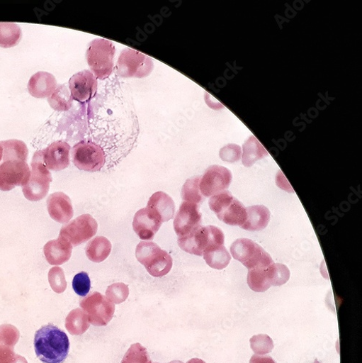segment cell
<instances>
[{"label":"cell","instance_id":"cell-1","mask_svg":"<svg viewBox=\"0 0 362 363\" xmlns=\"http://www.w3.org/2000/svg\"><path fill=\"white\" fill-rule=\"evenodd\" d=\"M34 345L37 357L44 363H62L70 349L66 333L52 324L36 332Z\"/></svg>","mask_w":362,"mask_h":363},{"label":"cell","instance_id":"cell-2","mask_svg":"<svg viewBox=\"0 0 362 363\" xmlns=\"http://www.w3.org/2000/svg\"><path fill=\"white\" fill-rule=\"evenodd\" d=\"M224 245L225 235L222 230L213 225H201L185 236L178 237V245L181 250L200 257L208 248Z\"/></svg>","mask_w":362,"mask_h":363},{"label":"cell","instance_id":"cell-3","mask_svg":"<svg viewBox=\"0 0 362 363\" xmlns=\"http://www.w3.org/2000/svg\"><path fill=\"white\" fill-rule=\"evenodd\" d=\"M136 257L155 278H162L169 274L172 268L171 256L152 241H142L136 249Z\"/></svg>","mask_w":362,"mask_h":363},{"label":"cell","instance_id":"cell-4","mask_svg":"<svg viewBox=\"0 0 362 363\" xmlns=\"http://www.w3.org/2000/svg\"><path fill=\"white\" fill-rule=\"evenodd\" d=\"M210 208L228 225L242 227L247 219V208L228 191L211 197Z\"/></svg>","mask_w":362,"mask_h":363},{"label":"cell","instance_id":"cell-5","mask_svg":"<svg viewBox=\"0 0 362 363\" xmlns=\"http://www.w3.org/2000/svg\"><path fill=\"white\" fill-rule=\"evenodd\" d=\"M115 48L113 44L104 39H96L88 46L86 60L96 78L103 79L113 72Z\"/></svg>","mask_w":362,"mask_h":363},{"label":"cell","instance_id":"cell-6","mask_svg":"<svg viewBox=\"0 0 362 363\" xmlns=\"http://www.w3.org/2000/svg\"><path fill=\"white\" fill-rule=\"evenodd\" d=\"M31 166V177L28 184L22 187V191L28 201H39L47 195L52 181L50 172L44 164L42 150L35 154Z\"/></svg>","mask_w":362,"mask_h":363},{"label":"cell","instance_id":"cell-7","mask_svg":"<svg viewBox=\"0 0 362 363\" xmlns=\"http://www.w3.org/2000/svg\"><path fill=\"white\" fill-rule=\"evenodd\" d=\"M233 258L249 269L266 267L273 264L271 256L255 242L249 238L236 240L230 247Z\"/></svg>","mask_w":362,"mask_h":363},{"label":"cell","instance_id":"cell-8","mask_svg":"<svg viewBox=\"0 0 362 363\" xmlns=\"http://www.w3.org/2000/svg\"><path fill=\"white\" fill-rule=\"evenodd\" d=\"M116 67L118 74L123 78H144L152 72L154 65L149 57L127 48L120 53Z\"/></svg>","mask_w":362,"mask_h":363},{"label":"cell","instance_id":"cell-9","mask_svg":"<svg viewBox=\"0 0 362 363\" xmlns=\"http://www.w3.org/2000/svg\"><path fill=\"white\" fill-rule=\"evenodd\" d=\"M80 307L86 314L89 323L95 326H106L115 313L113 302L99 292H94L81 299Z\"/></svg>","mask_w":362,"mask_h":363},{"label":"cell","instance_id":"cell-10","mask_svg":"<svg viewBox=\"0 0 362 363\" xmlns=\"http://www.w3.org/2000/svg\"><path fill=\"white\" fill-rule=\"evenodd\" d=\"M72 160L80 170L95 172L106 163V156L101 146L93 142L82 141L72 148Z\"/></svg>","mask_w":362,"mask_h":363},{"label":"cell","instance_id":"cell-11","mask_svg":"<svg viewBox=\"0 0 362 363\" xmlns=\"http://www.w3.org/2000/svg\"><path fill=\"white\" fill-rule=\"evenodd\" d=\"M98 229V223L94 217L83 215L63 226L59 236L65 238L73 247H77L95 236Z\"/></svg>","mask_w":362,"mask_h":363},{"label":"cell","instance_id":"cell-12","mask_svg":"<svg viewBox=\"0 0 362 363\" xmlns=\"http://www.w3.org/2000/svg\"><path fill=\"white\" fill-rule=\"evenodd\" d=\"M31 177L26 162L7 161L0 164V191H10L18 186H24Z\"/></svg>","mask_w":362,"mask_h":363},{"label":"cell","instance_id":"cell-13","mask_svg":"<svg viewBox=\"0 0 362 363\" xmlns=\"http://www.w3.org/2000/svg\"><path fill=\"white\" fill-rule=\"evenodd\" d=\"M231 172L222 166H211L200 181V190L205 197H210L227 191L231 184Z\"/></svg>","mask_w":362,"mask_h":363},{"label":"cell","instance_id":"cell-14","mask_svg":"<svg viewBox=\"0 0 362 363\" xmlns=\"http://www.w3.org/2000/svg\"><path fill=\"white\" fill-rule=\"evenodd\" d=\"M200 205L187 201L181 204L174 221V228L178 237L185 236L202 224Z\"/></svg>","mask_w":362,"mask_h":363},{"label":"cell","instance_id":"cell-15","mask_svg":"<svg viewBox=\"0 0 362 363\" xmlns=\"http://www.w3.org/2000/svg\"><path fill=\"white\" fill-rule=\"evenodd\" d=\"M69 89L74 100L86 102L94 98L97 92V78L89 70L79 72L71 78Z\"/></svg>","mask_w":362,"mask_h":363},{"label":"cell","instance_id":"cell-16","mask_svg":"<svg viewBox=\"0 0 362 363\" xmlns=\"http://www.w3.org/2000/svg\"><path fill=\"white\" fill-rule=\"evenodd\" d=\"M71 146L64 141H56L42 150L43 162L48 170L62 171L70 165Z\"/></svg>","mask_w":362,"mask_h":363},{"label":"cell","instance_id":"cell-17","mask_svg":"<svg viewBox=\"0 0 362 363\" xmlns=\"http://www.w3.org/2000/svg\"><path fill=\"white\" fill-rule=\"evenodd\" d=\"M162 222L147 207L135 214L133 229L139 238L143 240H152L159 230Z\"/></svg>","mask_w":362,"mask_h":363},{"label":"cell","instance_id":"cell-18","mask_svg":"<svg viewBox=\"0 0 362 363\" xmlns=\"http://www.w3.org/2000/svg\"><path fill=\"white\" fill-rule=\"evenodd\" d=\"M48 213L57 223L66 224L74 216V208L70 198L62 192L51 194L47 201Z\"/></svg>","mask_w":362,"mask_h":363},{"label":"cell","instance_id":"cell-19","mask_svg":"<svg viewBox=\"0 0 362 363\" xmlns=\"http://www.w3.org/2000/svg\"><path fill=\"white\" fill-rule=\"evenodd\" d=\"M20 339V332L11 324L0 325V363H15L19 356L14 348Z\"/></svg>","mask_w":362,"mask_h":363},{"label":"cell","instance_id":"cell-20","mask_svg":"<svg viewBox=\"0 0 362 363\" xmlns=\"http://www.w3.org/2000/svg\"><path fill=\"white\" fill-rule=\"evenodd\" d=\"M73 246L62 236L48 242L44 247V255L51 265H62L68 262L72 255Z\"/></svg>","mask_w":362,"mask_h":363},{"label":"cell","instance_id":"cell-21","mask_svg":"<svg viewBox=\"0 0 362 363\" xmlns=\"http://www.w3.org/2000/svg\"><path fill=\"white\" fill-rule=\"evenodd\" d=\"M55 77L45 72H40L34 74L28 83L30 95L36 99L50 98L57 88Z\"/></svg>","mask_w":362,"mask_h":363},{"label":"cell","instance_id":"cell-22","mask_svg":"<svg viewBox=\"0 0 362 363\" xmlns=\"http://www.w3.org/2000/svg\"><path fill=\"white\" fill-rule=\"evenodd\" d=\"M147 208L162 222L165 223L174 218L175 203L166 193L159 191L149 198Z\"/></svg>","mask_w":362,"mask_h":363},{"label":"cell","instance_id":"cell-23","mask_svg":"<svg viewBox=\"0 0 362 363\" xmlns=\"http://www.w3.org/2000/svg\"><path fill=\"white\" fill-rule=\"evenodd\" d=\"M247 219L241 228L249 231H260L265 229L270 221V211L262 205L247 208Z\"/></svg>","mask_w":362,"mask_h":363},{"label":"cell","instance_id":"cell-24","mask_svg":"<svg viewBox=\"0 0 362 363\" xmlns=\"http://www.w3.org/2000/svg\"><path fill=\"white\" fill-rule=\"evenodd\" d=\"M111 250L112 245L109 240L103 236H98L89 242L85 251L90 261L99 263L108 257Z\"/></svg>","mask_w":362,"mask_h":363},{"label":"cell","instance_id":"cell-25","mask_svg":"<svg viewBox=\"0 0 362 363\" xmlns=\"http://www.w3.org/2000/svg\"><path fill=\"white\" fill-rule=\"evenodd\" d=\"M243 147L242 162L247 167H252L257 161L268 156L264 147L254 135L249 137Z\"/></svg>","mask_w":362,"mask_h":363},{"label":"cell","instance_id":"cell-26","mask_svg":"<svg viewBox=\"0 0 362 363\" xmlns=\"http://www.w3.org/2000/svg\"><path fill=\"white\" fill-rule=\"evenodd\" d=\"M203 259L211 268L222 269L228 266L231 256L224 245H215L203 253Z\"/></svg>","mask_w":362,"mask_h":363},{"label":"cell","instance_id":"cell-27","mask_svg":"<svg viewBox=\"0 0 362 363\" xmlns=\"http://www.w3.org/2000/svg\"><path fill=\"white\" fill-rule=\"evenodd\" d=\"M22 38L19 25L14 23H0V48H11L18 45Z\"/></svg>","mask_w":362,"mask_h":363},{"label":"cell","instance_id":"cell-28","mask_svg":"<svg viewBox=\"0 0 362 363\" xmlns=\"http://www.w3.org/2000/svg\"><path fill=\"white\" fill-rule=\"evenodd\" d=\"M65 325L70 335L79 336L84 335L89 329L90 323L84 311L77 308L68 315Z\"/></svg>","mask_w":362,"mask_h":363},{"label":"cell","instance_id":"cell-29","mask_svg":"<svg viewBox=\"0 0 362 363\" xmlns=\"http://www.w3.org/2000/svg\"><path fill=\"white\" fill-rule=\"evenodd\" d=\"M4 151L2 162H26L28 150L24 142L18 140H9L1 142Z\"/></svg>","mask_w":362,"mask_h":363},{"label":"cell","instance_id":"cell-30","mask_svg":"<svg viewBox=\"0 0 362 363\" xmlns=\"http://www.w3.org/2000/svg\"><path fill=\"white\" fill-rule=\"evenodd\" d=\"M73 98L70 89L65 84L57 86L53 94L48 98L50 106L57 111H67L72 108Z\"/></svg>","mask_w":362,"mask_h":363},{"label":"cell","instance_id":"cell-31","mask_svg":"<svg viewBox=\"0 0 362 363\" xmlns=\"http://www.w3.org/2000/svg\"><path fill=\"white\" fill-rule=\"evenodd\" d=\"M267 267H256L249 270L247 281L254 291L264 292L270 288Z\"/></svg>","mask_w":362,"mask_h":363},{"label":"cell","instance_id":"cell-32","mask_svg":"<svg viewBox=\"0 0 362 363\" xmlns=\"http://www.w3.org/2000/svg\"><path fill=\"white\" fill-rule=\"evenodd\" d=\"M200 177L188 179L183 187L182 194L184 201L200 205L204 201V197L200 190Z\"/></svg>","mask_w":362,"mask_h":363},{"label":"cell","instance_id":"cell-33","mask_svg":"<svg viewBox=\"0 0 362 363\" xmlns=\"http://www.w3.org/2000/svg\"><path fill=\"white\" fill-rule=\"evenodd\" d=\"M267 274L271 286H281L285 284L290 277L288 267L283 264L273 263L267 267Z\"/></svg>","mask_w":362,"mask_h":363},{"label":"cell","instance_id":"cell-34","mask_svg":"<svg viewBox=\"0 0 362 363\" xmlns=\"http://www.w3.org/2000/svg\"><path fill=\"white\" fill-rule=\"evenodd\" d=\"M120 363H152L147 350L140 343L132 345Z\"/></svg>","mask_w":362,"mask_h":363},{"label":"cell","instance_id":"cell-35","mask_svg":"<svg viewBox=\"0 0 362 363\" xmlns=\"http://www.w3.org/2000/svg\"><path fill=\"white\" fill-rule=\"evenodd\" d=\"M48 280L52 289L57 294L64 293L67 288L64 271L62 267H54L50 269Z\"/></svg>","mask_w":362,"mask_h":363},{"label":"cell","instance_id":"cell-36","mask_svg":"<svg viewBox=\"0 0 362 363\" xmlns=\"http://www.w3.org/2000/svg\"><path fill=\"white\" fill-rule=\"evenodd\" d=\"M130 294L128 286L123 283H116L108 286L106 297L116 305L122 304Z\"/></svg>","mask_w":362,"mask_h":363},{"label":"cell","instance_id":"cell-37","mask_svg":"<svg viewBox=\"0 0 362 363\" xmlns=\"http://www.w3.org/2000/svg\"><path fill=\"white\" fill-rule=\"evenodd\" d=\"M251 347L258 355L270 353L274 349L273 340L266 335H258L250 340Z\"/></svg>","mask_w":362,"mask_h":363},{"label":"cell","instance_id":"cell-38","mask_svg":"<svg viewBox=\"0 0 362 363\" xmlns=\"http://www.w3.org/2000/svg\"><path fill=\"white\" fill-rule=\"evenodd\" d=\"M72 286L77 294L86 296L91 289V281L86 272H81L74 278Z\"/></svg>","mask_w":362,"mask_h":363},{"label":"cell","instance_id":"cell-39","mask_svg":"<svg viewBox=\"0 0 362 363\" xmlns=\"http://www.w3.org/2000/svg\"><path fill=\"white\" fill-rule=\"evenodd\" d=\"M241 147L236 144H229L220 150V156L224 161L230 163H234L241 157Z\"/></svg>","mask_w":362,"mask_h":363},{"label":"cell","instance_id":"cell-40","mask_svg":"<svg viewBox=\"0 0 362 363\" xmlns=\"http://www.w3.org/2000/svg\"><path fill=\"white\" fill-rule=\"evenodd\" d=\"M249 363H276V362L269 356L254 354Z\"/></svg>","mask_w":362,"mask_h":363},{"label":"cell","instance_id":"cell-41","mask_svg":"<svg viewBox=\"0 0 362 363\" xmlns=\"http://www.w3.org/2000/svg\"><path fill=\"white\" fill-rule=\"evenodd\" d=\"M187 363H205V362L199 358H193L191 360H189Z\"/></svg>","mask_w":362,"mask_h":363},{"label":"cell","instance_id":"cell-42","mask_svg":"<svg viewBox=\"0 0 362 363\" xmlns=\"http://www.w3.org/2000/svg\"><path fill=\"white\" fill-rule=\"evenodd\" d=\"M4 151V146L1 143V142H0V162H1L3 161Z\"/></svg>","mask_w":362,"mask_h":363},{"label":"cell","instance_id":"cell-43","mask_svg":"<svg viewBox=\"0 0 362 363\" xmlns=\"http://www.w3.org/2000/svg\"><path fill=\"white\" fill-rule=\"evenodd\" d=\"M169 363H183V362H181V361H178V360H174V361H171V362Z\"/></svg>","mask_w":362,"mask_h":363},{"label":"cell","instance_id":"cell-44","mask_svg":"<svg viewBox=\"0 0 362 363\" xmlns=\"http://www.w3.org/2000/svg\"><path fill=\"white\" fill-rule=\"evenodd\" d=\"M314 363H322L320 362L319 361H318L317 359H315V362Z\"/></svg>","mask_w":362,"mask_h":363}]
</instances>
